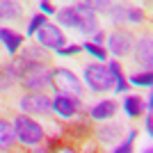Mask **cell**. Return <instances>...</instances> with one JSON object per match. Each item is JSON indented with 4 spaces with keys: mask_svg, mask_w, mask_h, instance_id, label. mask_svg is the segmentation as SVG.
Returning a JSON list of instances; mask_svg holds the SVG:
<instances>
[{
    "mask_svg": "<svg viewBox=\"0 0 153 153\" xmlns=\"http://www.w3.org/2000/svg\"><path fill=\"white\" fill-rule=\"evenodd\" d=\"M105 69H108L110 78H112V82H114L112 87H114L117 91H126L128 89V82H126V76H123V71H121V64L112 59V62H108Z\"/></svg>",
    "mask_w": 153,
    "mask_h": 153,
    "instance_id": "cell-14",
    "label": "cell"
},
{
    "mask_svg": "<svg viewBox=\"0 0 153 153\" xmlns=\"http://www.w3.org/2000/svg\"><path fill=\"white\" fill-rule=\"evenodd\" d=\"M144 153H153V149H151V146H149V149H144Z\"/></svg>",
    "mask_w": 153,
    "mask_h": 153,
    "instance_id": "cell-27",
    "label": "cell"
},
{
    "mask_svg": "<svg viewBox=\"0 0 153 153\" xmlns=\"http://www.w3.org/2000/svg\"><path fill=\"white\" fill-rule=\"evenodd\" d=\"M51 96H46L44 91L39 94H25L21 96L19 101V108H21V114H39V117H46L53 112V105H51Z\"/></svg>",
    "mask_w": 153,
    "mask_h": 153,
    "instance_id": "cell-5",
    "label": "cell"
},
{
    "mask_svg": "<svg viewBox=\"0 0 153 153\" xmlns=\"http://www.w3.org/2000/svg\"><path fill=\"white\" fill-rule=\"evenodd\" d=\"M48 144V149H51V153H78L76 149L71 146V144H62V142H46Z\"/></svg>",
    "mask_w": 153,
    "mask_h": 153,
    "instance_id": "cell-22",
    "label": "cell"
},
{
    "mask_svg": "<svg viewBox=\"0 0 153 153\" xmlns=\"http://www.w3.org/2000/svg\"><path fill=\"white\" fill-rule=\"evenodd\" d=\"M96 135H98V140L105 142V144H114V142H119L123 137V126L121 123H108V126L98 128Z\"/></svg>",
    "mask_w": 153,
    "mask_h": 153,
    "instance_id": "cell-13",
    "label": "cell"
},
{
    "mask_svg": "<svg viewBox=\"0 0 153 153\" xmlns=\"http://www.w3.org/2000/svg\"><path fill=\"white\" fill-rule=\"evenodd\" d=\"M117 110H119V103L114 98H105V101H98L96 105L89 108V117L94 121H110L117 114Z\"/></svg>",
    "mask_w": 153,
    "mask_h": 153,
    "instance_id": "cell-10",
    "label": "cell"
},
{
    "mask_svg": "<svg viewBox=\"0 0 153 153\" xmlns=\"http://www.w3.org/2000/svg\"><path fill=\"white\" fill-rule=\"evenodd\" d=\"M126 21L142 25V23L146 21V14H144V9H140V7H126Z\"/></svg>",
    "mask_w": 153,
    "mask_h": 153,
    "instance_id": "cell-17",
    "label": "cell"
},
{
    "mask_svg": "<svg viewBox=\"0 0 153 153\" xmlns=\"http://www.w3.org/2000/svg\"><path fill=\"white\" fill-rule=\"evenodd\" d=\"M82 51V46H64V48H59L57 51V55H64V57H66V55H78V53Z\"/></svg>",
    "mask_w": 153,
    "mask_h": 153,
    "instance_id": "cell-23",
    "label": "cell"
},
{
    "mask_svg": "<svg viewBox=\"0 0 153 153\" xmlns=\"http://www.w3.org/2000/svg\"><path fill=\"white\" fill-rule=\"evenodd\" d=\"M46 23H48V21H46L44 14H34V16L30 19V23H27V34H37Z\"/></svg>",
    "mask_w": 153,
    "mask_h": 153,
    "instance_id": "cell-19",
    "label": "cell"
},
{
    "mask_svg": "<svg viewBox=\"0 0 153 153\" xmlns=\"http://www.w3.org/2000/svg\"><path fill=\"white\" fill-rule=\"evenodd\" d=\"M135 137H137V133L135 130H130L128 133V137H126V142H123L121 146H117L112 153H133V144H135Z\"/></svg>",
    "mask_w": 153,
    "mask_h": 153,
    "instance_id": "cell-21",
    "label": "cell"
},
{
    "mask_svg": "<svg viewBox=\"0 0 153 153\" xmlns=\"http://www.w3.org/2000/svg\"><path fill=\"white\" fill-rule=\"evenodd\" d=\"M144 126H146V135H153V117H151V112H149L146 119H144Z\"/></svg>",
    "mask_w": 153,
    "mask_h": 153,
    "instance_id": "cell-25",
    "label": "cell"
},
{
    "mask_svg": "<svg viewBox=\"0 0 153 153\" xmlns=\"http://www.w3.org/2000/svg\"><path fill=\"white\" fill-rule=\"evenodd\" d=\"M85 82L96 94H103V91L112 89V78H110L105 64H87L85 66Z\"/></svg>",
    "mask_w": 153,
    "mask_h": 153,
    "instance_id": "cell-4",
    "label": "cell"
},
{
    "mask_svg": "<svg viewBox=\"0 0 153 153\" xmlns=\"http://www.w3.org/2000/svg\"><path fill=\"white\" fill-rule=\"evenodd\" d=\"M0 41L7 48V53H12V55H16L21 51V46H23V37L19 32L9 30V27H0Z\"/></svg>",
    "mask_w": 153,
    "mask_h": 153,
    "instance_id": "cell-11",
    "label": "cell"
},
{
    "mask_svg": "<svg viewBox=\"0 0 153 153\" xmlns=\"http://www.w3.org/2000/svg\"><path fill=\"white\" fill-rule=\"evenodd\" d=\"M23 14V5L21 2H9V0H0V21H14Z\"/></svg>",
    "mask_w": 153,
    "mask_h": 153,
    "instance_id": "cell-16",
    "label": "cell"
},
{
    "mask_svg": "<svg viewBox=\"0 0 153 153\" xmlns=\"http://www.w3.org/2000/svg\"><path fill=\"white\" fill-rule=\"evenodd\" d=\"M133 46H135V39H133V32L126 30V27H114L108 37V51L114 55V57H126L133 53Z\"/></svg>",
    "mask_w": 153,
    "mask_h": 153,
    "instance_id": "cell-6",
    "label": "cell"
},
{
    "mask_svg": "<svg viewBox=\"0 0 153 153\" xmlns=\"http://www.w3.org/2000/svg\"><path fill=\"white\" fill-rule=\"evenodd\" d=\"M144 98L142 96H126V101H123V112H126L130 119H137V117L144 114Z\"/></svg>",
    "mask_w": 153,
    "mask_h": 153,
    "instance_id": "cell-15",
    "label": "cell"
},
{
    "mask_svg": "<svg viewBox=\"0 0 153 153\" xmlns=\"http://www.w3.org/2000/svg\"><path fill=\"white\" fill-rule=\"evenodd\" d=\"M103 39H105V32H96L91 44H94V46H101V44H103Z\"/></svg>",
    "mask_w": 153,
    "mask_h": 153,
    "instance_id": "cell-26",
    "label": "cell"
},
{
    "mask_svg": "<svg viewBox=\"0 0 153 153\" xmlns=\"http://www.w3.org/2000/svg\"><path fill=\"white\" fill-rule=\"evenodd\" d=\"M37 41H39V46H41V48L57 53L59 48H64V44H66V37L62 34V30H59L57 25L46 23V25L37 32Z\"/></svg>",
    "mask_w": 153,
    "mask_h": 153,
    "instance_id": "cell-7",
    "label": "cell"
},
{
    "mask_svg": "<svg viewBox=\"0 0 153 153\" xmlns=\"http://www.w3.org/2000/svg\"><path fill=\"white\" fill-rule=\"evenodd\" d=\"M39 9H41L44 14H57L55 5H51V2H39Z\"/></svg>",
    "mask_w": 153,
    "mask_h": 153,
    "instance_id": "cell-24",
    "label": "cell"
},
{
    "mask_svg": "<svg viewBox=\"0 0 153 153\" xmlns=\"http://www.w3.org/2000/svg\"><path fill=\"white\" fill-rule=\"evenodd\" d=\"M51 71L53 69L46 62H32L23 69L19 82L27 94H39V91H44L51 85Z\"/></svg>",
    "mask_w": 153,
    "mask_h": 153,
    "instance_id": "cell-2",
    "label": "cell"
},
{
    "mask_svg": "<svg viewBox=\"0 0 153 153\" xmlns=\"http://www.w3.org/2000/svg\"><path fill=\"white\" fill-rule=\"evenodd\" d=\"M14 146H16V135H14L12 123L0 119V153H9Z\"/></svg>",
    "mask_w": 153,
    "mask_h": 153,
    "instance_id": "cell-12",
    "label": "cell"
},
{
    "mask_svg": "<svg viewBox=\"0 0 153 153\" xmlns=\"http://www.w3.org/2000/svg\"><path fill=\"white\" fill-rule=\"evenodd\" d=\"M53 105V112L59 114L62 119H73L78 114V110H80V98H69V96H55L51 101Z\"/></svg>",
    "mask_w": 153,
    "mask_h": 153,
    "instance_id": "cell-8",
    "label": "cell"
},
{
    "mask_svg": "<svg viewBox=\"0 0 153 153\" xmlns=\"http://www.w3.org/2000/svg\"><path fill=\"white\" fill-rule=\"evenodd\" d=\"M82 51L85 53H89L91 57H96V59H108V51H105V48H101V46H94L91 44V41H87V44H82Z\"/></svg>",
    "mask_w": 153,
    "mask_h": 153,
    "instance_id": "cell-18",
    "label": "cell"
},
{
    "mask_svg": "<svg viewBox=\"0 0 153 153\" xmlns=\"http://www.w3.org/2000/svg\"><path fill=\"white\" fill-rule=\"evenodd\" d=\"M51 87L59 96H69V98H82V82L78 80L73 71L57 66L51 71Z\"/></svg>",
    "mask_w": 153,
    "mask_h": 153,
    "instance_id": "cell-3",
    "label": "cell"
},
{
    "mask_svg": "<svg viewBox=\"0 0 153 153\" xmlns=\"http://www.w3.org/2000/svg\"><path fill=\"white\" fill-rule=\"evenodd\" d=\"M98 153H101V151H98Z\"/></svg>",
    "mask_w": 153,
    "mask_h": 153,
    "instance_id": "cell-28",
    "label": "cell"
},
{
    "mask_svg": "<svg viewBox=\"0 0 153 153\" xmlns=\"http://www.w3.org/2000/svg\"><path fill=\"white\" fill-rule=\"evenodd\" d=\"M12 128H14V135H16V142L25 144V146L34 149V146H41L46 142V133L41 128V123H37L27 114H16Z\"/></svg>",
    "mask_w": 153,
    "mask_h": 153,
    "instance_id": "cell-1",
    "label": "cell"
},
{
    "mask_svg": "<svg viewBox=\"0 0 153 153\" xmlns=\"http://www.w3.org/2000/svg\"><path fill=\"white\" fill-rule=\"evenodd\" d=\"M130 82H133V85H140V87H151V82H153V73H151V71L137 73V76L130 78ZM130 82H128V85H130Z\"/></svg>",
    "mask_w": 153,
    "mask_h": 153,
    "instance_id": "cell-20",
    "label": "cell"
},
{
    "mask_svg": "<svg viewBox=\"0 0 153 153\" xmlns=\"http://www.w3.org/2000/svg\"><path fill=\"white\" fill-rule=\"evenodd\" d=\"M133 53H135V62L142 64L146 71H151V64H153V46H151V34H144V37L133 46Z\"/></svg>",
    "mask_w": 153,
    "mask_h": 153,
    "instance_id": "cell-9",
    "label": "cell"
}]
</instances>
